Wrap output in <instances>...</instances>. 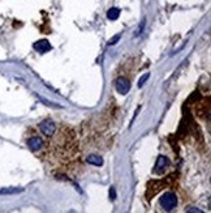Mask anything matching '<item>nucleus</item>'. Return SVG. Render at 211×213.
Listing matches in <instances>:
<instances>
[{
	"instance_id": "obj_7",
	"label": "nucleus",
	"mask_w": 211,
	"mask_h": 213,
	"mask_svg": "<svg viewBox=\"0 0 211 213\" xmlns=\"http://www.w3.org/2000/svg\"><path fill=\"white\" fill-rule=\"evenodd\" d=\"M86 161L94 166H102L103 165V158L100 156H98V154H90V156H87Z\"/></svg>"
},
{
	"instance_id": "obj_9",
	"label": "nucleus",
	"mask_w": 211,
	"mask_h": 213,
	"mask_svg": "<svg viewBox=\"0 0 211 213\" xmlns=\"http://www.w3.org/2000/svg\"><path fill=\"white\" fill-rule=\"evenodd\" d=\"M119 16H120V9L116 8V7L108 9V12H107V18H108V20H111V21L117 20V18H119Z\"/></svg>"
},
{
	"instance_id": "obj_6",
	"label": "nucleus",
	"mask_w": 211,
	"mask_h": 213,
	"mask_svg": "<svg viewBox=\"0 0 211 213\" xmlns=\"http://www.w3.org/2000/svg\"><path fill=\"white\" fill-rule=\"evenodd\" d=\"M167 166H168V158H167L166 156H159L158 159H156L154 171L156 174H160V173H163V170H164Z\"/></svg>"
},
{
	"instance_id": "obj_5",
	"label": "nucleus",
	"mask_w": 211,
	"mask_h": 213,
	"mask_svg": "<svg viewBox=\"0 0 211 213\" xmlns=\"http://www.w3.org/2000/svg\"><path fill=\"white\" fill-rule=\"evenodd\" d=\"M33 47H34V50L38 51V52H41V54L51 50V45H50V42H48L47 39H39L37 42H34Z\"/></svg>"
},
{
	"instance_id": "obj_11",
	"label": "nucleus",
	"mask_w": 211,
	"mask_h": 213,
	"mask_svg": "<svg viewBox=\"0 0 211 213\" xmlns=\"http://www.w3.org/2000/svg\"><path fill=\"white\" fill-rule=\"evenodd\" d=\"M149 77H150V75H149V73H145L144 76L141 77V79H140V81H138V86H140V88H141V86H142V85H144V84L146 83V80L149 79Z\"/></svg>"
},
{
	"instance_id": "obj_1",
	"label": "nucleus",
	"mask_w": 211,
	"mask_h": 213,
	"mask_svg": "<svg viewBox=\"0 0 211 213\" xmlns=\"http://www.w3.org/2000/svg\"><path fill=\"white\" fill-rule=\"evenodd\" d=\"M160 205L164 211L169 212L177 205V197L173 192H166L163 196L160 197Z\"/></svg>"
},
{
	"instance_id": "obj_2",
	"label": "nucleus",
	"mask_w": 211,
	"mask_h": 213,
	"mask_svg": "<svg viewBox=\"0 0 211 213\" xmlns=\"http://www.w3.org/2000/svg\"><path fill=\"white\" fill-rule=\"evenodd\" d=\"M39 129L42 131L43 135L46 136H52L56 131V124L52 122V120H43V122L39 124Z\"/></svg>"
},
{
	"instance_id": "obj_4",
	"label": "nucleus",
	"mask_w": 211,
	"mask_h": 213,
	"mask_svg": "<svg viewBox=\"0 0 211 213\" xmlns=\"http://www.w3.org/2000/svg\"><path fill=\"white\" fill-rule=\"evenodd\" d=\"M27 147L30 151L33 152H37V151H41L43 148V140L38 136H33L27 140Z\"/></svg>"
},
{
	"instance_id": "obj_3",
	"label": "nucleus",
	"mask_w": 211,
	"mask_h": 213,
	"mask_svg": "<svg viewBox=\"0 0 211 213\" xmlns=\"http://www.w3.org/2000/svg\"><path fill=\"white\" fill-rule=\"evenodd\" d=\"M129 89H130V84H129V81L126 79H124V77H119V79L116 80V90H117V93L125 95L129 92Z\"/></svg>"
},
{
	"instance_id": "obj_8",
	"label": "nucleus",
	"mask_w": 211,
	"mask_h": 213,
	"mask_svg": "<svg viewBox=\"0 0 211 213\" xmlns=\"http://www.w3.org/2000/svg\"><path fill=\"white\" fill-rule=\"evenodd\" d=\"M22 191H24V188L9 187V188H3V190H0V195H14V193H20Z\"/></svg>"
},
{
	"instance_id": "obj_13",
	"label": "nucleus",
	"mask_w": 211,
	"mask_h": 213,
	"mask_svg": "<svg viewBox=\"0 0 211 213\" xmlns=\"http://www.w3.org/2000/svg\"><path fill=\"white\" fill-rule=\"evenodd\" d=\"M186 212H197V213H202V211L201 209H197V208H189Z\"/></svg>"
},
{
	"instance_id": "obj_12",
	"label": "nucleus",
	"mask_w": 211,
	"mask_h": 213,
	"mask_svg": "<svg viewBox=\"0 0 211 213\" xmlns=\"http://www.w3.org/2000/svg\"><path fill=\"white\" fill-rule=\"evenodd\" d=\"M110 199H111V200H115V199H116V191H115L114 187L110 188Z\"/></svg>"
},
{
	"instance_id": "obj_10",
	"label": "nucleus",
	"mask_w": 211,
	"mask_h": 213,
	"mask_svg": "<svg viewBox=\"0 0 211 213\" xmlns=\"http://www.w3.org/2000/svg\"><path fill=\"white\" fill-rule=\"evenodd\" d=\"M121 38V34H116L115 37H112L111 39H110V42H108V45L111 46V45H116L117 42H119V39Z\"/></svg>"
}]
</instances>
